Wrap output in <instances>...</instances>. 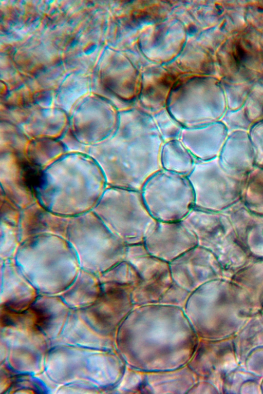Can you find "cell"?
I'll return each mask as SVG.
<instances>
[{
    "label": "cell",
    "instance_id": "5bb4252c",
    "mask_svg": "<svg viewBox=\"0 0 263 394\" xmlns=\"http://www.w3.org/2000/svg\"><path fill=\"white\" fill-rule=\"evenodd\" d=\"M21 243L19 225L1 220V260L14 259Z\"/></svg>",
    "mask_w": 263,
    "mask_h": 394
},
{
    "label": "cell",
    "instance_id": "9c48e42d",
    "mask_svg": "<svg viewBox=\"0 0 263 394\" xmlns=\"http://www.w3.org/2000/svg\"><path fill=\"white\" fill-rule=\"evenodd\" d=\"M215 262L211 251L197 245L169 263L172 277L174 282L192 292L212 276Z\"/></svg>",
    "mask_w": 263,
    "mask_h": 394
},
{
    "label": "cell",
    "instance_id": "5b68a950",
    "mask_svg": "<svg viewBox=\"0 0 263 394\" xmlns=\"http://www.w3.org/2000/svg\"><path fill=\"white\" fill-rule=\"evenodd\" d=\"M141 193L157 221H182L194 208V194L187 176L161 169L146 181Z\"/></svg>",
    "mask_w": 263,
    "mask_h": 394
},
{
    "label": "cell",
    "instance_id": "7a4b0ae2",
    "mask_svg": "<svg viewBox=\"0 0 263 394\" xmlns=\"http://www.w3.org/2000/svg\"><path fill=\"white\" fill-rule=\"evenodd\" d=\"M14 260L35 288L49 293L66 290L81 269L67 239L55 235H40L23 241Z\"/></svg>",
    "mask_w": 263,
    "mask_h": 394
},
{
    "label": "cell",
    "instance_id": "52a82bcc",
    "mask_svg": "<svg viewBox=\"0 0 263 394\" xmlns=\"http://www.w3.org/2000/svg\"><path fill=\"white\" fill-rule=\"evenodd\" d=\"M143 243L150 254L168 263L198 245L196 236L182 221H156Z\"/></svg>",
    "mask_w": 263,
    "mask_h": 394
},
{
    "label": "cell",
    "instance_id": "ba28073f",
    "mask_svg": "<svg viewBox=\"0 0 263 394\" xmlns=\"http://www.w3.org/2000/svg\"><path fill=\"white\" fill-rule=\"evenodd\" d=\"M228 176L219 157L197 161L194 169L187 176L194 194V208L211 211L218 209Z\"/></svg>",
    "mask_w": 263,
    "mask_h": 394
},
{
    "label": "cell",
    "instance_id": "8992f818",
    "mask_svg": "<svg viewBox=\"0 0 263 394\" xmlns=\"http://www.w3.org/2000/svg\"><path fill=\"white\" fill-rule=\"evenodd\" d=\"M125 260L140 277L132 293L135 298L162 297L174 282L169 263L150 254L143 243L128 245Z\"/></svg>",
    "mask_w": 263,
    "mask_h": 394
},
{
    "label": "cell",
    "instance_id": "277c9868",
    "mask_svg": "<svg viewBox=\"0 0 263 394\" xmlns=\"http://www.w3.org/2000/svg\"><path fill=\"white\" fill-rule=\"evenodd\" d=\"M92 211L127 246L143 243L156 222L141 191L129 189L109 187Z\"/></svg>",
    "mask_w": 263,
    "mask_h": 394
},
{
    "label": "cell",
    "instance_id": "4fadbf2b",
    "mask_svg": "<svg viewBox=\"0 0 263 394\" xmlns=\"http://www.w3.org/2000/svg\"><path fill=\"white\" fill-rule=\"evenodd\" d=\"M98 277L101 283L114 282L134 287L140 281V277L135 268L125 260L98 274Z\"/></svg>",
    "mask_w": 263,
    "mask_h": 394
},
{
    "label": "cell",
    "instance_id": "8fae6325",
    "mask_svg": "<svg viewBox=\"0 0 263 394\" xmlns=\"http://www.w3.org/2000/svg\"><path fill=\"white\" fill-rule=\"evenodd\" d=\"M71 218L55 213L40 205L25 208L21 211L19 223L21 242L43 234L66 238Z\"/></svg>",
    "mask_w": 263,
    "mask_h": 394
},
{
    "label": "cell",
    "instance_id": "7c38bea8",
    "mask_svg": "<svg viewBox=\"0 0 263 394\" xmlns=\"http://www.w3.org/2000/svg\"><path fill=\"white\" fill-rule=\"evenodd\" d=\"M197 161L179 139L164 142L160 153L162 169L187 176Z\"/></svg>",
    "mask_w": 263,
    "mask_h": 394
},
{
    "label": "cell",
    "instance_id": "3957f363",
    "mask_svg": "<svg viewBox=\"0 0 263 394\" xmlns=\"http://www.w3.org/2000/svg\"><path fill=\"white\" fill-rule=\"evenodd\" d=\"M66 239L87 271L98 275L125 260L127 245L92 211L71 218Z\"/></svg>",
    "mask_w": 263,
    "mask_h": 394
},
{
    "label": "cell",
    "instance_id": "2e32d148",
    "mask_svg": "<svg viewBox=\"0 0 263 394\" xmlns=\"http://www.w3.org/2000/svg\"><path fill=\"white\" fill-rule=\"evenodd\" d=\"M152 117L164 141L179 139L183 127L165 108Z\"/></svg>",
    "mask_w": 263,
    "mask_h": 394
},
{
    "label": "cell",
    "instance_id": "9a60e30c",
    "mask_svg": "<svg viewBox=\"0 0 263 394\" xmlns=\"http://www.w3.org/2000/svg\"><path fill=\"white\" fill-rule=\"evenodd\" d=\"M20 166L22 185L30 193L36 195L45 183L41 168L36 163L27 160L21 161Z\"/></svg>",
    "mask_w": 263,
    "mask_h": 394
},
{
    "label": "cell",
    "instance_id": "30bf717a",
    "mask_svg": "<svg viewBox=\"0 0 263 394\" xmlns=\"http://www.w3.org/2000/svg\"><path fill=\"white\" fill-rule=\"evenodd\" d=\"M226 129L217 122L204 126L183 128L179 140L197 161L218 157L226 142Z\"/></svg>",
    "mask_w": 263,
    "mask_h": 394
},
{
    "label": "cell",
    "instance_id": "6da1fadb",
    "mask_svg": "<svg viewBox=\"0 0 263 394\" xmlns=\"http://www.w3.org/2000/svg\"><path fill=\"white\" fill-rule=\"evenodd\" d=\"M109 136L103 146L107 184L141 191L146 181L162 169L164 141L152 116L139 109L123 111Z\"/></svg>",
    "mask_w": 263,
    "mask_h": 394
}]
</instances>
